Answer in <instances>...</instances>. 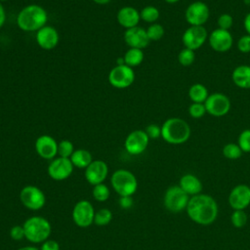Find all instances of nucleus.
<instances>
[{"label": "nucleus", "mask_w": 250, "mask_h": 250, "mask_svg": "<svg viewBox=\"0 0 250 250\" xmlns=\"http://www.w3.org/2000/svg\"><path fill=\"white\" fill-rule=\"evenodd\" d=\"M218 28L224 30H229L233 24V18L229 14H222L217 20Z\"/></svg>", "instance_id": "37"}, {"label": "nucleus", "mask_w": 250, "mask_h": 250, "mask_svg": "<svg viewBox=\"0 0 250 250\" xmlns=\"http://www.w3.org/2000/svg\"><path fill=\"white\" fill-rule=\"evenodd\" d=\"M123 59H124L125 64L133 68L135 66L140 65L143 62V61L145 59V54L142 49L129 48L126 51Z\"/></svg>", "instance_id": "26"}, {"label": "nucleus", "mask_w": 250, "mask_h": 250, "mask_svg": "<svg viewBox=\"0 0 250 250\" xmlns=\"http://www.w3.org/2000/svg\"><path fill=\"white\" fill-rule=\"evenodd\" d=\"M95 3L100 4V5H105L107 3H109L111 0H93Z\"/></svg>", "instance_id": "46"}, {"label": "nucleus", "mask_w": 250, "mask_h": 250, "mask_svg": "<svg viewBox=\"0 0 250 250\" xmlns=\"http://www.w3.org/2000/svg\"><path fill=\"white\" fill-rule=\"evenodd\" d=\"M118 203L122 209H130L133 206L134 200L132 196H119Z\"/></svg>", "instance_id": "42"}, {"label": "nucleus", "mask_w": 250, "mask_h": 250, "mask_svg": "<svg viewBox=\"0 0 250 250\" xmlns=\"http://www.w3.org/2000/svg\"><path fill=\"white\" fill-rule=\"evenodd\" d=\"M166 3H168V4H175V3H177V2H179L180 0H164Z\"/></svg>", "instance_id": "47"}, {"label": "nucleus", "mask_w": 250, "mask_h": 250, "mask_svg": "<svg viewBox=\"0 0 250 250\" xmlns=\"http://www.w3.org/2000/svg\"><path fill=\"white\" fill-rule=\"evenodd\" d=\"M17 250H40V249H38L37 247L32 246V245H27V246H22Z\"/></svg>", "instance_id": "45"}, {"label": "nucleus", "mask_w": 250, "mask_h": 250, "mask_svg": "<svg viewBox=\"0 0 250 250\" xmlns=\"http://www.w3.org/2000/svg\"><path fill=\"white\" fill-rule=\"evenodd\" d=\"M145 132L146 133L147 137L152 140L158 139L161 137V126L157 125V124H149L146 127Z\"/></svg>", "instance_id": "39"}, {"label": "nucleus", "mask_w": 250, "mask_h": 250, "mask_svg": "<svg viewBox=\"0 0 250 250\" xmlns=\"http://www.w3.org/2000/svg\"><path fill=\"white\" fill-rule=\"evenodd\" d=\"M243 2H244V4H245V5L250 6V0H243Z\"/></svg>", "instance_id": "48"}, {"label": "nucleus", "mask_w": 250, "mask_h": 250, "mask_svg": "<svg viewBox=\"0 0 250 250\" xmlns=\"http://www.w3.org/2000/svg\"><path fill=\"white\" fill-rule=\"evenodd\" d=\"M48 14L38 4H29L23 7L17 17V24L20 29L27 32L38 31L46 25Z\"/></svg>", "instance_id": "2"}, {"label": "nucleus", "mask_w": 250, "mask_h": 250, "mask_svg": "<svg viewBox=\"0 0 250 250\" xmlns=\"http://www.w3.org/2000/svg\"><path fill=\"white\" fill-rule=\"evenodd\" d=\"M20 200L28 210L38 211L45 206L46 196L40 188L33 185H27L21 189Z\"/></svg>", "instance_id": "6"}, {"label": "nucleus", "mask_w": 250, "mask_h": 250, "mask_svg": "<svg viewBox=\"0 0 250 250\" xmlns=\"http://www.w3.org/2000/svg\"><path fill=\"white\" fill-rule=\"evenodd\" d=\"M208 42L215 52L226 53L232 47L233 38L229 30L216 28L208 35Z\"/></svg>", "instance_id": "15"}, {"label": "nucleus", "mask_w": 250, "mask_h": 250, "mask_svg": "<svg viewBox=\"0 0 250 250\" xmlns=\"http://www.w3.org/2000/svg\"><path fill=\"white\" fill-rule=\"evenodd\" d=\"M206 112L214 117H222L229 113L230 109V101L223 93H213L208 96L204 103Z\"/></svg>", "instance_id": "11"}, {"label": "nucleus", "mask_w": 250, "mask_h": 250, "mask_svg": "<svg viewBox=\"0 0 250 250\" xmlns=\"http://www.w3.org/2000/svg\"><path fill=\"white\" fill-rule=\"evenodd\" d=\"M108 82L117 89L131 86L135 80L134 69L126 64H116L108 73Z\"/></svg>", "instance_id": "9"}, {"label": "nucleus", "mask_w": 250, "mask_h": 250, "mask_svg": "<svg viewBox=\"0 0 250 250\" xmlns=\"http://www.w3.org/2000/svg\"><path fill=\"white\" fill-rule=\"evenodd\" d=\"M73 169L74 166L69 158L58 156L52 159L49 163L47 173L52 180L60 182L68 179L71 176Z\"/></svg>", "instance_id": "12"}, {"label": "nucleus", "mask_w": 250, "mask_h": 250, "mask_svg": "<svg viewBox=\"0 0 250 250\" xmlns=\"http://www.w3.org/2000/svg\"><path fill=\"white\" fill-rule=\"evenodd\" d=\"M146 30L147 37L150 41L160 40L164 36V33H165L164 27L160 23H157V22L151 23Z\"/></svg>", "instance_id": "32"}, {"label": "nucleus", "mask_w": 250, "mask_h": 250, "mask_svg": "<svg viewBox=\"0 0 250 250\" xmlns=\"http://www.w3.org/2000/svg\"><path fill=\"white\" fill-rule=\"evenodd\" d=\"M208 35L209 34L204 26L189 25L182 35V42L185 48L195 51L208 40Z\"/></svg>", "instance_id": "13"}, {"label": "nucleus", "mask_w": 250, "mask_h": 250, "mask_svg": "<svg viewBox=\"0 0 250 250\" xmlns=\"http://www.w3.org/2000/svg\"><path fill=\"white\" fill-rule=\"evenodd\" d=\"M110 184L119 196H132L138 188L136 176L129 170H115L110 177Z\"/></svg>", "instance_id": "5"}, {"label": "nucleus", "mask_w": 250, "mask_h": 250, "mask_svg": "<svg viewBox=\"0 0 250 250\" xmlns=\"http://www.w3.org/2000/svg\"><path fill=\"white\" fill-rule=\"evenodd\" d=\"M229 203L233 210H244L250 204V187L237 185L229 192Z\"/></svg>", "instance_id": "18"}, {"label": "nucleus", "mask_w": 250, "mask_h": 250, "mask_svg": "<svg viewBox=\"0 0 250 250\" xmlns=\"http://www.w3.org/2000/svg\"><path fill=\"white\" fill-rule=\"evenodd\" d=\"M95 214L96 211L92 203L86 199H82L75 203L71 215L72 220L77 227L86 229L94 224Z\"/></svg>", "instance_id": "8"}, {"label": "nucleus", "mask_w": 250, "mask_h": 250, "mask_svg": "<svg viewBox=\"0 0 250 250\" xmlns=\"http://www.w3.org/2000/svg\"><path fill=\"white\" fill-rule=\"evenodd\" d=\"M230 222L237 229L243 228L247 223V215L243 210H234L230 216Z\"/></svg>", "instance_id": "34"}, {"label": "nucleus", "mask_w": 250, "mask_h": 250, "mask_svg": "<svg viewBox=\"0 0 250 250\" xmlns=\"http://www.w3.org/2000/svg\"><path fill=\"white\" fill-rule=\"evenodd\" d=\"M140 16H141V20L151 24L156 22V21L159 19L160 13L156 7L149 5L142 9V11L140 12Z\"/></svg>", "instance_id": "27"}, {"label": "nucleus", "mask_w": 250, "mask_h": 250, "mask_svg": "<svg viewBox=\"0 0 250 250\" xmlns=\"http://www.w3.org/2000/svg\"><path fill=\"white\" fill-rule=\"evenodd\" d=\"M69 159L73 166L78 169H86L93 161L91 152L84 148L75 149Z\"/></svg>", "instance_id": "24"}, {"label": "nucleus", "mask_w": 250, "mask_h": 250, "mask_svg": "<svg viewBox=\"0 0 250 250\" xmlns=\"http://www.w3.org/2000/svg\"><path fill=\"white\" fill-rule=\"evenodd\" d=\"M208 96L207 88L201 83H194L188 89V97L192 103L204 104Z\"/></svg>", "instance_id": "25"}, {"label": "nucleus", "mask_w": 250, "mask_h": 250, "mask_svg": "<svg viewBox=\"0 0 250 250\" xmlns=\"http://www.w3.org/2000/svg\"><path fill=\"white\" fill-rule=\"evenodd\" d=\"M40 250H60V244L54 239H47L42 242Z\"/></svg>", "instance_id": "41"}, {"label": "nucleus", "mask_w": 250, "mask_h": 250, "mask_svg": "<svg viewBox=\"0 0 250 250\" xmlns=\"http://www.w3.org/2000/svg\"><path fill=\"white\" fill-rule=\"evenodd\" d=\"M25 238L34 244L42 243L49 239L52 232L51 223L44 217L32 216L27 218L23 225Z\"/></svg>", "instance_id": "4"}, {"label": "nucleus", "mask_w": 250, "mask_h": 250, "mask_svg": "<svg viewBox=\"0 0 250 250\" xmlns=\"http://www.w3.org/2000/svg\"><path fill=\"white\" fill-rule=\"evenodd\" d=\"M242 150L237 144L229 143L223 147V155L228 159H238L242 155Z\"/></svg>", "instance_id": "30"}, {"label": "nucleus", "mask_w": 250, "mask_h": 250, "mask_svg": "<svg viewBox=\"0 0 250 250\" xmlns=\"http://www.w3.org/2000/svg\"><path fill=\"white\" fill-rule=\"evenodd\" d=\"M116 19L121 26L128 29L138 25L141 20V16L140 12L136 8L131 6H125L118 10Z\"/></svg>", "instance_id": "21"}, {"label": "nucleus", "mask_w": 250, "mask_h": 250, "mask_svg": "<svg viewBox=\"0 0 250 250\" xmlns=\"http://www.w3.org/2000/svg\"><path fill=\"white\" fill-rule=\"evenodd\" d=\"M148 143L149 138L145 130L138 129L128 134L124 142V147L129 154L139 155L146 149Z\"/></svg>", "instance_id": "14"}, {"label": "nucleus", "mask_w": 250, "mask_h": 250, "mask_svg": "<svg viewBox=\"0 0 250 250\" xmlns=\"http://www.w3.org/2000/svg\"><path fill=\"white\" fill-rule=\"evenodd\" d=\"M231 79L234 85L241 89H250V65H237L231 73Z\"/></svg>", "instance_id": "22"}, {"label": "nucleus", "mask_w": 250, "mask_h": 250, "mask_svg": "<svg viewBox=\"0 0 250 250\" xmlns=\"http://www.w3.org/2000/svg\"><path fill=\"white\" fill-rule=\"evenodd\" d=\"M112 217V212L108 208H101L95 214L94 224L99 227H104L111 222Z\"/></svg>", "instance_id": "29"}, {"label": "nucleus", "mask_w": 250, "mask_h": 250, "mask_svg": "<svg viewBox=\"0 0 250 250\" xmlns=\"http://www.w3.org/2000/svg\"><path fill=\"white\" fill-rule=\"evenodd\" d=\"M5 21H6V12L2 2H0V28L4 25Z\"/></svg>", "instance_id": "43"}, {"label": "nucleus", "mask_w": 250, "mask_h": 250, "mask_svg": "<svg viewBox=\"0 0 250 250\" xmlns=\"http://www.w3.org/2000/svg\"><path fill=\"white\" fill-rule=\"evenodd\" d=\"M186 209L190 220L202 226L212 224L218 216L217 202L212 196L204 193L189 198Z\"/></svg>", "instance_id": "1"}, {"label": "nucleus", "mask_w": 250, "mask_h": 250, "mask_svg": "<svg viewBox=\"0 0 250 250\" xmlns=\"http://www.w3.org/2000/svg\"><path fill=\"white\" fill-rule=\"evenodd\" d=\"M195 61V53L193 50L184 48L180 51L178 55V62L183 66H189Z\"/></svg>", "instance_id": "31"}, {"label": "nucleus", "mask_w": 250, "mask_h": 250, "mask_svg": "<svg viewBox=\"0 0 250 250\" xmlns=\"http://www.w3.org/2000/svg\"><path fill=\"white\" fill-rule=\"evenodd\" d=\"M108 175V166L104 160H93L90 165L85 169L84 177L93 187L103 184Z\"/></svg>", "instance_id": "16"}, {"label": "nucleus", "mask_w": 250, "mask_h": 250, "mask_svg": "<svg viewBox=\"0 0 250 250\" xmlns=\"http://www.w3.org/2000/svg\"><path fill=\"white\" fill-rule=\"evenodd\" d=\"M180 188L188 195H196L199 194L202 190V183L200 180L192 175L186 174L180 179Z\"/></svg>", "instance_id": "23"}, {"label": "nucleus", "mask_w": 250, "mask_h": 250, "mask_svg": "<svg viewBox=\"0 0 250 250\" xmlns=\"http://www.w3.org/2000/svg\"><path fill=\"white\" fill-rule=\"evenodd\" d=\"M189 197L180 186H173L166 189L163 197L165 208L172 213H179L187 208Z\"/></svg>", "instance_id": "7"}, {"label": "nucleus", "mask_w": 250, "mask_h": 250, "mask_svg": "<svg viewBox=\"0 0 250 250\" xmlns=\"http://www.w3.org/2000/svg\"><path fill=\"white\" fill-rule=\"evenodd\" d=\"M237 145L243 152H250V129H245L239 134Z\"/></svg>", "instance_id": "35"}, {"label": "nucleus", "mask_w": 250, "mask_h": 250, "mask_svg": "<svg viewBox=\"0 0 250 250\" xmlns=\"http://www.w3.org/2000/svg\"><path fill=\"white\" fill-rule=\"evenodd\" d=\"M236 46L240 53H242V54L250 53V35H248V34L242 35L238 39Z\"/></svg>", "instance_id": "38"}, {"label": "nucleus", "mask_w": 250, "mask_h": 250, "mask_svg": "<svg viewBox=\"0 0 250 250\" xmlns=\"http://www.w3.org/2000/svg\"><path fill=\"white\" fill-rule=\"evenodd\" d=\"M188 113L192 118H201L204 116L206 112V108L204 104L201 103H191L190 105L188 106Z\"/></svg>", "instance_id": "36"}, {"label": "nucleus", "mask_w": 250, "mask_h": 250, "mask_svg": "<svg viewBox=\"0 0 250 250\" xmlns=\"http://www.w3.org/2000/svg\"><path fill=\"white\" fill-rule=\"evenodd\" d=\"M190 133L188 123L179 117H170L161 126V138L171 145L186 143L189 139Z\"/></svg>", "instance_id": "3"}, {"label": "nucleus", "mask_w": 250, "mask_h": 250, "mask_svg": "<svg viewBox=\"0 0 250 250\" xmlns=\"http://www.w3.org/2000/svg\"><path fill=\"white\" fill-rule=\"evenodd\" d=\"M210 17V9L208 5L202 1H194L190 3L185 12V19L189 25L203 26Z\"/></svg>", "instance_id": "10"}, {"label": "nucleus", "mask_w": 250, "mask_h": 250, "mask_svg": "<svg viewBox=\"0 0 250 250\" xmlns=\"http://www.w3.org/2000/svg\"><path fill=\"white\" fill-rule=\"evenodd\" d=\"M35 40L40 48L44 50H52L59 44L60 35L54 26L46 24L36 31Z\"/></svg>", "instance_id": "19"}, {"label": "nucleus", "mask_w": 250, "mask_h": 250, "mask_svg": "<svg viewBox=\"0 0 250 250\" xmlns=\"http://www.w3.org/2000/svg\"><path fill=\"white\" fill-rule=\"evenodd\" d=\"M10 236H11L12 239H14L16 241H19V240H21L22 238H25L23 227L20 226V225H15L14 227H12L11 229H10Z\"/></svg>", "instance_id": "40"}, {"label": "nucleus", "mask_w": 250, "mask_h": 250, "mask_svg": "<svg viewBox=\"0 0 250 250\" xmlns=\"http://www.w3.org/2000/svg\"><path fill=\"white\" fill-rule=\"evenodd\" d=\"M74 150V146L69 140H62L58 145V155L61 157L70 158Z\"/></svg>", "instance_id": "33"}, {"label": "nucleus", "mask_w": 250, "mask_h": 250, "mask_svg": "<svg viewBox=\"0 0 250 250\" xmlns=\"http://www.w3.org/2000/svg\"><path fill=\"white\" fill-rule=\"evenodd\" d=\"M124 41L130 48H137L142 50L147 47L150 42L147 37L146 30L139 25L125 30Z\"/></svg>", "instance_id": "20"}, {"label": "nucleus", "mask_w": 250, "mask_h": 250, "mask_svg": "<svg viewBox=\"0 0 250 250\" xmlns=\"http://www.w3.org/2000/svg\"><path fill=\"white\" fill-rule=\"evenodd\" d=\"M243 25H244V28H245L247 34L250 35V12L245 16L244 21H243Z\"/></svg>", "instance_id": "44"}, {"label": "nucleus", "mask_w": 250, "mask_h": 250, "mask_svg": "<svg viewBox=\"0 0 250 250\" xmlns=\"http://www.w3.org/2000/svg\"><path fill=\"white\" fill-rule=\"evenodd\" d=\"M3 1H8V0H0V2H3Z\"/></svg>", "instance_id": "49"}, {"label": "nucleus", "mask_w": 250, "mask_h": 250, "mask_svg": "<svg viewBox=\"0 0 250 250\" xmlns=\"http://www.w3.org/2000/svg\"><path fill=\"white\" fill-rule=\"evenodd\" d=\"M57 141L50 135H41L35 141V150L37 154L46 160H52L58 155Z\"/></svg>", "instance_id": "17"}, {"label": "nucleus", "mask_w": 250, "mask_h": 250, "mask_svg": "<svg viewBox=\"0 0 250 250\" xmlns=\"http://www.w3.org/2000/svg\"><path fill=\"white\" fill-rule=\"evenodd\" d=\"M92 195L96 201L99 202H104L106 201L110 196V189L109 188L103 184H99L93 187L92 189Z\"/></svg>", "instance_id": "28"}]
</instances>
